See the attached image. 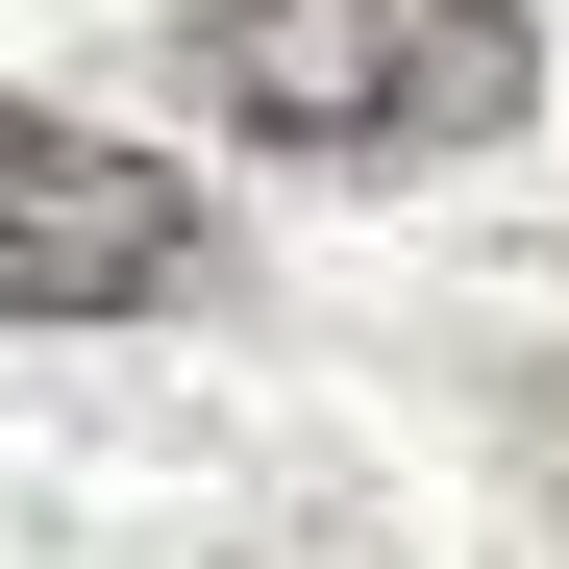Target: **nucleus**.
<instances>
[{"mask_svg": "<svg viewBox=\"0 0 569 569\" xmlns=\"http://www.w3.org/2000/svg\"><path fill=\"white\" fill-rule=\"evenodd\" d=\"M149 298H199V173L0 100V322H149Z\"/></svg>", "mask_w": 569, "mask_h": 569, "instance_id": "f03ea898", "label": "nucleus"}, {"mask_svg": "<svg viewBox=\"0 0 569 569\" xmlns=\"http://www.w3.org/2000/svg\"><path fill=\"white\" fill-rule=\"evenodd\" d=\"M520 100H545V26H520V0H223V26H199V124L298 149V173L496 149Z\"/></svg>", "mask_w": 569, "mask_h": 569, "instance_id": "f257e3e1", "label": "nucleus"}]
</instances>
